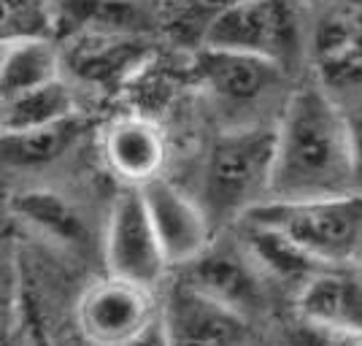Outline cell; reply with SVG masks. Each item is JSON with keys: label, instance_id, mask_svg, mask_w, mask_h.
<instances>
[{"label": "cell", "instance_id": "obj_1", "mask_svg": "<svg viewBox=\"0 0 362 346\" xmlns=\"http://www.w3.org/2000/svg\"><path fill=\"white\" fill-rule=\"evenodd\" d=\"M354 195L346 111L317 79L287 92L273 122V173L265 203Z\"/></svg>", "mask_w": 362, "mask_h": 346}, {"label": "cell", "instance_id": "obj_2", "mask_svg": "<svg viewBox=\"0 0 362 346\" xmlns=\"http://www.w3.org/2000/svg\"><path fill=\"white\" fill-rule=\"evenodd\" d=\"M273 122L230 125L209 146L197 203L214 233L241 222L271 195Z\"/></svg>", "mask_w": 362, "mask_h": 346}, {"label": "cell", "instance_id": "obj_3", "mask_svg": "<svg viewBox=\"0 0 362 346\" xmlns=\"http://www.w3.org/2000/svg\"><path fill=\"white\" fill-rule=\"evenodd\" d=\"M243 219L281 233L325 268H351L362 252V195L262 203Z\"/></svg>", "mask_w": 362, "mask_h": 346}, {"label": "cell", "instance_id": "obj_4", "mask_svg": "<svg viewBox=\"0 0 362 346\" xmlns=\"http://www.w3.org/2000/svg\"><path fill=\"white\" fill-rule=\"evenodd\" d=\"M197 49H219L262 57L289 74L305 52L300 8L287 3L216 6Z\"/></svg>", "mask_w": 362, "mask_h": 346}, {"label": "cell", "instance_id": "obj_5", "mask_svg": "<svg viewBox=\"0 0 362 346\" xmlns=\"http://www.w3.org/2000/svg\"><path fill=\"white\" fill-rule=\"evenodd\" d=\"M103 268L106 276L160 292L170 276L168 260L151 230L138 190L122 187L103 227Z\"/></svg>", "mask_w": 362, "mask_h": 346}, {"label": "cell", "instance_id": "obj_6", "mask_svg": "<svg viewBox=\"0 0 362 346\" xmlns=\"http://www.w3.org/2000/svg\"><path fill=\"white\" fill-rule=\"evenodd\" d=\"M157 292L106 273L76 301V328L92 346H130L157 325Z\"/></svg>", "mask_w": 362, "mask_h": 346}, {"label": "cell", "instance_id": "obj_7", "mask_svg": "<svg viewBox=\"0 0 362 346\" xmlns=\"http://www.w3.org/2000/svg\"><path fill=\"white\" fill-rule=\"evenodd\" d=\"M160 301V330L165 346H241L249 319L230 311L222 303L206 298L176 273L168 276Z\"/></svg>", "mask_w": 362, "mask_h": 346}, {"label": "cell", "instance_id": "obj_8", "mask_svg": "<svg viewBox=\"0 0 362 346\" xmlns=\"http://www.w3.org/2000/svg\"><path fill=\"white\" fill-rule=\"evenodd\" d=\"M138 192H141L146 217H149L151 230L160 241L170 273L189 265L216 238L197 197L184 192L179 184H173L168 176L149 181Z\"/></svg>", "mask_w": 362, "mask_h": 346}, {"label": "cell", "instance_id": "obj_9", "mask_svg": "<svg viewBox=\"0 0 362 346\" xmlns=\"http://www.w3.org/2000/svg\"><path fill=\"white\" fill-rule=\"evenodd\" d=\"M173 273L192 289L227 306L243 319H252V314H257L265 303V279L257 271L252 257L246 255L241 241L214 238L203 255Z\"/></svg>", "mask_w": 362, "mask_h": 346}, {"label": "cell", "instance_id": "obj_10", "mask_svg": "<svg viewBox=\"0 0 362 346\" xmlns=\"http://www.w3.org/2000/svg\"><path fill=\"white\" fill-rule=\"evenodd\" d=\"M192 68L203 90L227 111L255 108L281 90L289 76L271 60L219 49H197Z\"/></svg>", "mask_w": 362, "mask_h": 346}, {"label": "cell", "instance_id": "obj_11", "mask_svg": "<svg viewBox=\"0 0 362 346\" xmlns=\"http://www.w3.org/2000/svg\"><path fill=\"white\" fill-rule=\"evenodd\" d=\"M106 168L127 190H141L165 176L168 141L160 125L144 114H124L108 122L100 136Z\"/></svg>", "mask_w": 362, "mask_h": 346}, {"label": "cell", "instance_id": "obj_12", "mask_svg": "<svg viewBox=\"0 0 362 346\" xmlns=\"http://www.w3.org/2000/svg\"><path fill=\"white\" fill-rule=\"evenodd\" d=\"M295 308L308 325L362 333V279L351 268H325L295 295Z\"/></svg>", "mask_w": 362, "mask_h": 346}, {"label": "cell", "instance_id": "obj_13", "mask_svg": "<svg viewBox=\"0 0 362 346\" xmlns=\"http://www.w3.org/2000/svg\"><path fill=\"white\" fill-rule=\"evenodd\" d=\"M6 203H8V214L14 222L30 227L35 236L54 243L57 249L84 252L90 246V227H87L84 214L57 190L30 187V190L6 197Z\"/></svg>", "mask_w": 362, "mask_h": 346}, {"label": "cell", "instance_id": "obj_14", "mask_svg": "<svg viewBox=\"0 0 362 346\" xmlns=\"http://www.w3.org/2000/svg\"><path fill=\"white\" fill-rule=\"evenodd\" d=\"M149 60V49L136 35H111L92 33L78 38L76 46H62V68L74 71L76 79L98 87H108L114 81H127L130 71L144 68Z\"/></svg>", "mask_w": 362, "mask_h": 346}, {"label": "cell", "instance_id": "obj_15", "mask_svg": "<svg viewBox=\"0 0 362 346\" xmlns=\"http://www.w3.org/2000/svg\"><path fill=\"white\" fill-rule=\"evenodd\" d=\"M241 225L243 230L238 241L243 243L246 255L252 257V263L257 265V271L262 273L265 282L289 287L298 295L319 271H325V265H319L314 257L298 249L281 233L259 225V222H252V219H241Z\"/></svg>", "mask_w": 362, "mask_h": 346}, {"label": "cell", "instance_id": "obj_16", "mask_svg": "<svg viewBox=\"0 0 362 346\" xmlns=\"http://www.w3.org/2000/svg\"><path fill=\"white\" fill-rule=\"evenodd\" d=\"M65 79L62 46L54 38H19L0 46V100Z\"/></svg>", "mask_w": 362, "mask_h": 346}, {"label": "cell", "instance_id": "obj_17", "mask_svg": "<svg viewBox=\"0 0 362 346\" xmlns=\"http://www.w3.org/2000/svg\"><path fill=\"white\" fill-rule=\"evenodd\" d=\"M74 117H78V98L68 79L0 100V133L44 130Z\"/></svg>", "mask_w": 362, "mask_h": 346}, {"label": "cell", "instance_id": "obj_18", "mask_svg": "<svg viewBox=\"0 0 362 346\" xmlns=\"http://www.w3.org/2000/svg\"><path fill=\"white\" fill-rule=\"evenodd\" d=\"M81 114L44 130L0 133V168L8 171H41L62 160L81 138Z\"/></svg>", "mask_w": 362, "mask_h": 346}, {"label": "cell", "instance_id": "obj_19", "mask_svg": "<svg viewBox=\"0 0 362 346\" xmlns=\"http://www.w3.org/2000/svg\"><path fill=\"white\" fill-rule=\"evenodd\" d=\"M11 214L6 195H0V346H11L16 322V306H19V289H22V263L19 249L11 236Z\"/></svg>", "mask_w": 362, "mask_h": 346}, {"label": "cell", "instance_id": "obj_20", "mask_svg": "<svg viewBox=\"0 0 362 346\" xmlns=\"http://www.w3.org/2000/svg\"><path fill=\"white\" fill-rule=\"evenodd\" d=\"M11 346H57L54 333L49 328L44 314V306L38 292L33 289V282L22 276V289H19V306H16L14 338Z\"/></svg>", "mask_w": 362, "mask_h": 346}, {"label": "cell", "instance_id": "obj_21", "mask_svg": "<svg viewBox=\"0 0 362 346\" xmlns=\"http://www.w3.org/2000/svg\"><path fill=\"white\" fill-rule=\"evenodd\" d=\"M317 81L327 92L357 90V87H362V41H357L338 60L317 68Z\"/></svg>", "mask_w": 362, "mask_h": 346}, {"label": "cell", "instance_id": "obj_22", "mask_svg": "<svg viewBox=\"0 0 362 346\" xmlns=\"http://www.w3.org/2000/svg\"><path fill=\"white\" fill-rule=\"evenodd\" d=\"M287 346H362V333L325 330L298 319V325L287 335Z\"/></svg>", "mask_w": 362, "mask_h": 346}, {"label": "cell", "instance_id": "obj_23", "mask_svg": "<svg viewBox=\"0 0 362 346\" xmlns=\"http://www.w3.org/2000/svg\"><path fill=\"white\" fill-rule=\"evenodd\" d=\"M349 163H351V190L362 195V111H346Z\"/></svg>", "mask_w": 362, "mask_h": 346}, {"label": "cell", "instance_id": "obj_24", "mask_svg": "<svg viewBox=\"0 0 362 346\" xmlns=\"http://www.w3.org/2000/svg\"><path fill=\"white\" fill-rule=\"evenodd\" d=\"M130 346H165V338H163V330H160V322H157L149 333H144L138 341H133Z\"/></svg>", "mask_w": 362, "mask_h": 346}, {"label": "cell", "instance_id": "obj_25", "mask_svg": "<svg viewBox=\"0 0 362 346\" xmlns=\"http://www.w3.org/2000/svg\"><path fill=\"white\" fill-rule=\"evenodd\" d=\"M351 271H354V273H357V276H360V279H362V252H360V255H357V260H354V265H351Z\"/></svg>", "mask_w": 362, "mask_h": 346}]
</instances>
